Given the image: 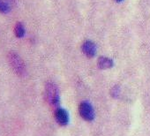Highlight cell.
<instances>
[{"label": "cell", "instance_id": "cell-1", "mask_svg": "<svg viewBox=\"0 0 150 136\" xmlns=\"http://www.w3.org/2000/svg\"><path fill=\"white\" fill-rule=\"evenodd\" d=\"M9 63L13 71L20 76H23L26 73V66L21 57L15 52H10L8 55Z\"/></svg>", "mask_w": 150, "mask_h": 136}, {"label": "cell", "instance_id": "cell-2", "mask_svg": "<svg viewBox=\"0 0 150 136\" xmlns=\"http://www.w3.org/2000/svg\"><path fill=\"white\" fill-rule=\"evenodd\" d=\"M46 99L53 106H57L59 103V95L57 88L53 83H48L46 86Z\"/></svg>", "mask_w": 150, "mask_h": 136}, {"label": "cell", "instance_id": "cell-3", "mask_svg": "<svg viewBox=\"0 0 150 136\" xmlns=\"http://www.w3.org/2000/svg\"><path fill=\"white\" fill-rule=\"evenodd\" d=\"M79 112H80V115L81 116V118L84 120L91 121L95 118L94 108H93L92 104L89 102H88V101H83L80 104Z\"/></svg>", "mask_w": 150, "mask_h": 136}, {"label": "cell", "instance_id": "cell-4", "mask_svg": "<svg viewBox=\"0 0 150 136\" xmlns=\"http://www.w3.org/2000/svg\"><path fill=\"white\" fill-rule=\"evenodd\" d=\"M82 51L88 57H93L96 54V46L91 41H86L82 44Z\"/></svg>", "mask_w": 150, "mask_h": 136}, {"label": "cell", "instance_id": "cell-5", "mask_svg": "<svg viewBox=\"0 0 150 136\" xmlns=\"http://www.w3.org/2000/svg\"><path fill=\"white\" fill-rule=\"evenodd\" d=\"M56 120L60 125H66L69 122V115L64 109H57L56 111Z\"/></svg>", "mask_w": 150, "mask_h": 136}, {"label": "cell", "instance_id": "cell-6", "mask_svg": "<svg viewBox=\"0 0 150 136\" xmlns=\"http://www.w3.org/2000/svg\"><path fill=\"white\" fill-rule=\"evenodd\" d=\"M113 64H114V63H113L112 59H110L107 57H100L98 58L97 65L102 70L110 69V68H111L113 66Z\"/></svg>", "mask_w": 150, "mask_h": 136}, {"label": "cell", "instance_id": "cell-7", "mask_svg": "<svg viewBox=\"0 0 150 136\" xmlns=\"http://www.w3.org/2000/svg\"><path fill=\"white\" fill-rule=\"evenodd\" d=\"M14 0H0V13H9L13 7Z\"/></svg>", "mask_w": 150, "mask_h": 136}, {"label": "cell", "instance_id": "cell-8", "mask_svg": "<svg viewBox=\"0 0 150 136\" xmlns=\"http://www.w3.org/2000/svg\"><path fill=\"white\" fill-rule=\"evenodd\" d=\"M25 33H26V29H25L24 25L21 22H17L14 27V34H15L16 37L22 38V37H24Z\"/></svg>", "mask_w": 150, "mask_h": 136}, {"label": "cell", "instance_id": "cell-9", "mask_svg": "<svg viewBox=\"0 0 150 136\" xmlns=\"http://www.w3.org/2000/svg\"><path fill=\"white\" fill-rule=\"evenodd\" d=\"M118 93H119V87L118 86H115L114 88H112V89H111V96L113 97H117L118 96Z\"/></svg>", "mask_w": 150, "mask_h": 136}, {"label": "cell", "instance_id": "cell-10", "mask_svg": "<svg viewBox=\"0 0 150 136\" xmlns=\"http://www.w3.org/2000/svg\"><path fill=\"white\" fill-rule=\"evenodd\" d=\"M115 1H116V2H117V3H121V2L123 1V0H115Z\"/></svg>", "mask_w": 150, "mask_h": 136}]
</instances>
